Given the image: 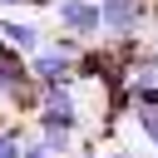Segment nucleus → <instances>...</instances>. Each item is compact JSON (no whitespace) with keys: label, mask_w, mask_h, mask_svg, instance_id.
<instances>
[{"label":"nucleus","mask_w":158,"mask_h":158,"mask_svg":"<svg viewBox=\"0 0 158 158\" xmlns=\"http://www.w3.org/2000/svg\"><path fill=\"white\" fill-rule=\"evenodd\" d=\"M35 118H40V128L79 133V128H84V104H79L74 84H44V89L35 94Z\"/></svg>","instance_id":"1"},{"label":"nucleus","mask_w":158,"mask_h":158,"mask_svg":"<svg viewBox=\"0 0 158 158\" xmlns=\"http://www.w3.org/2000/svg\"><path fill=\"white\" fill-rule=\"evenodd\" d=\"M148 5L143 0H99V25L109 40H138Z\"/></svg>","instance_id":"2"},{"label":"nucleus","mask_w":158,"mask_h":158,"mask_svg":"<svg viewBox=\"0 0 158 158\" xmlns=\"http://www.w3.org/2000/svg\"><path fill=\"white\" fill-rule=\"evenodd\" d=\"M59 25H64V35H79V44L84 40H99L104 35L99 0H59Z\"/></svg>","instance_id":"3"},{"label":"nucleus","mask_w":158,"mask_h":158,"mask_svg":"<svg viewBox=\"0 0 158 158\" xmlns=\"http://www.w3.org/2000/svg\"><path fill=\"white\" fill-rule=\"evenodd\" d=\"M74 64L79 59H69V54H59L54 44H44L40 54H30V79L44 89V84H74Z\"/></svg>","instance_id":"4"},{"label":"nucleus","mask_w":158,"mask_h":158,"mask_svg":"<svg viewBox=\"0 0 158 158\" xmlns=\"http://www.w3.org/2000/svg\"><path fill=\"white\" fill-rule=\"evenodd\" d=\"M0 44L30 59V54H40V49H44V30H40V25H30V20H5V15H0Z\"/></svg>","instance_id":"5"},{"label":"nucleus","mask_w":158,"mask_h":158,"mask_svg":"<svg viewBox=\"0 0 158 158\" xmlns=\"http://www.w3.org/2000/svg\"><path fill=\"white\" fill-rule=\"evenodd\" d=\"M133 118H138V128H143V138L158 148V109H133Z\"/></svg>","instance_id":"6"},{"label":"nucleus","mask_w":158,"mask_h":158,"mask_svg":"<svg viewBox=\"0 0 158 158\" xmlns=\"http://www.w3.org/2000/svg\"><path fill=\"white\" fill-rule=\"evenodd\" d=\"M20 153H25L20 128H0V158H20Z\"/></svg>","instance_id":"7"},{"label":"nucleus","mask_w":158,"mask_h":158,"mask_svg":"<svg viewBox=\"0 0 158 158\" xmlns=\"http://www.w3.org/2000/svg\"><path fill=\"white\" fill-rule=\"evenodd\" d=\"M20 158H54V153H49V148H44V143H40V138H30V143H25V153H20Z\"/></svg>","instance_id":"8"},{"label":"nucleus","mask_w":158,"mask_h":158,"mask_svg":"<svg viewBox=\"0 0 158 158\" xmlns=\"http://www.w3.org/2000/svg\"><path fill=\"white\" fill-rule=\"evenodd\" d=\"M104 158H133V153H128V148H109Z\"/></svg>","instance_id":"9"},{"label":"nucleus","mask_w":158,"mask_h":158,"mask_svg":"<svg viewBox=\"0 0 158 158\" xmlns=\"http://www.w3.org/2000/svg\"><path fill=\"white\" fill-rule=\"evenodd\" d=\"M15 5H30V0H0V10H15Z\"/></svg>","instance_id":"10"},{"label":"nucleus","mask_w":158,"mask_h":158,"mask_svg":"<svg viewBox=\"0 0 158 158\" xmlns=\"http://www.w3.org/2000/svg\"><path fill=\"white\" fill-rule=\"evenodd\" d=\"M148 54H153V64H158V40H153V44H148Z\"/></svg>","instance_id":"11"},{"label":"nucleus","mask_w":158,"mask_h":158,"mask_svg":"<svg viewBox=\"0 0 158 158\" xmlns=\"http://www.w3.org/2000/svg\"><path fill=\"white\" fill-rule=\"evenodd\" d=\"M0 94H5V84H0Z\"/></svg>","instance_id":"12"},{"label":"nucleus","mask_w":158,"mask_h":158,"mask_svg":"<svg viewBox=\"0 0 158 158\" xmlns=\"http://www.w3.org/2000/svg\"><path fill=\"white\" fill-rule=\"evenodd\" d=\"M153 153H158V148H153Z\"/></svg>","instance_id":"13"}]
</instances>
